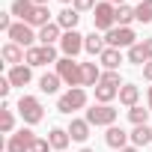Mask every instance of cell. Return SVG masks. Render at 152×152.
Segmentation results:
<instances>
[{
    "instance_id": "603a6c76",
    "label": "cell",
    "mask_w": 152,
    "mask_h": 152,
    "mask_svg": "<svg viewBox=\"0 0 152 152\" xmlns=\"http://www.w3.org/2000/svg\"><path fill=\"white\" fill-rule=\"evenodd\" d=\"M0 131H3V134L15 131V113H12V104L6 99H3V107H0Z\"/></svg>"
},
{
    "instance_id": "7a4b0ae2",
    "label": "cell",
    "mask_w": 152,
    "mask_h": 152,
    "mask_svg": "<svg viewBox=\"0 0 152 152\" xmlns=\"http://www.w3.org/2000/svg\"><path fill=\"white\" fill-rule=\"evenodd\" d=\"M54 66H57L54 72L60 75V81H63L69 90H72V87H81V63H75L72 57H60Z\"/></svg>"
},
{
    "instance_id": "1f68e13d",
    "label": "cell",
    "mask_w": 152,
    "mask_h": 152,
    "mask_svg": "<svg viewBox=\"0 0 152 152\" xmlns=\"http://www.w3.org/2000/svg\"><path fill=\"white\" fill-rule=\"evenodd\" d=\"M75 9H78V12H93L99 3H96V0H75V3H72Z\"/></svg>"
},
{
    "instance_id": "4dcf8cb0",
    "label": "cell",
    "mask_w": 152,
    "mask_h": 152,
    "mask_svg": "<svg viewBox=\"0 0 152 152\" xmlns=\"http://www.w3.org/2000/svg\"><path fill=\"white\" fill-rule=\"evenodd\" d=\"M99 84H107V87H116V90H119V87H122V78H119V72H104Z\"/></svg>"
},
{
    "instance_id": "9a60e30c",
    "label": "cell",
    "mask_w": 152,
    "mask_h": 152,
    "mask_svg": "<svg viewBox=\"0 0 152 152\" xmlns=\"http://www.w3.org/2000/svg\"><path fill=\"white\" fill-rule=\"evenodd\" d=\"M36 9H39V6L33 3V0H12V6H9V12H12L18 21H30Z\"/></svg>"
},
{
    "instance_id": "b9f144b4",
    "label": "cell",
    "mask_w": 152,
    "mask_h": 152,
    "mask_svg": "<svg viewBox=\"0 0 152 152\" xmlns=\"http://www.w3.org/2000/svg\"><path fill=\"white\" fill-rule=\"evenodd\" d=\"M60 3H66V6H69V3H75V0H60Z\"/></svg>"
},
{
    "instance_id": "4316f807",
    "label": "cell",
    "mask_w": 152,
    "mask_h": 152,
    "mask_svg": "<svg viewBox=\"0 0 152 152\" xmlns=\"http://www.w3.org/2000/svg\"><path fill=\"white\" fill-rule=\"evenodd\" d=\"M131 21H137V15H134V6H128V3L116 6V24H119V27H131Z\"/></svg>"
},
{
    "instance_id": "d4e9b609",
    "label": "cell",
    "mask_w": 152,
    "mask_h": 152,
    "mask_svg": "<svg viewBox=\"0 0 152 152\" xmlns=\"http://www.w3.org/2000/svg\"><path fill=\"white\" fill-rule=\"evenodd\" d=\"M60 84H63V81H60V75H57V72H45L42 78H39V90L48 93V96H54V93L60 90Z\"/></svg>"
},
{
    "instance_id": "cb8c5ba5",
    "label": "cell",
    "mask_w": 152,
    "mask_h": 152,
    "mask_svg": "<svg viewBox=\"0 0 152 152\" xmlns=\"http://www.w3.org/2000/svg\"><path fill=\"white\" fill-rule=\"evenodd\" d=\"M131 143L140 149V146H149L152 143V125H134L131 128Z\"/></svg>"
},
{
    "instance_id": "484cf974",
    "label": "cell",
    "mask_w": 152,
    "mask_h": 152,
    "mask_svg": "<svg viewBox=\"0 0 152 152\" xmlns=\"http://www.w3.org/2000/svg\"><path fill=\"white\" fill-rule=\"evenodd\" d=\"M113 99H119V90L116 87H107V84H99L96 87V102L99 104H110Z\"/></svg>"
},
{
    "instance_id": "7c38bea8",
    "label": "cell",
    "mask_w": 152,
    "mask_h": 152,
    "mask_svg": "<svg viewBox=\"0 0 152 152\" xmlns=\"http://www.w3.org/2000/svg\"><path fill=\"white\" fill-rule=\"evenodd\" d=\"M102 69H99V63H81V87H99V81H102Z\"/></svg>"
},
{
    "instance_id": "8d00e7d4",
    "label": "cell",
    "mask_w": 152,
    "mask_h": 152,
    "mask_svg": "<svg viewBox=\"0 0 152 152\" xmlns=\"http://www.w3.org/2000/svg\"><path fill=\"white\" fill-rule=\"evenodd\" d=\"M143 48H146V54H149V60H152V36H149V39H143Z\"/></svg>"
},
{
    "instance_id": "7bdbcfd3",
    "label": "cell",
    "mask_w": 152,
    "mask_h": 152,
    "mask_svg": "<svg viewBox=\"0 0 152 152\" xmlns=\"http://www.w3.org/2000/svg\"><path fill=\"white\" fill-rule=\"evenodd\" d=\"M81 152H96V149H87V146H84V149H81Z\"/></svg>"
},
{
    "instance_id": "83f0119b",
    "label": "cell",
    "mask_w": 152,
    "mask_h": 152,
    "mask_svg": "<svg viewBox=\"0 0 152 152\" xmlns=\"http://www.w3.org/2000/svg\"><path fill=\"white\" fill-rule=\"evenodd\" d=\"M149 107H140V104H134V107H128V119H131V125H149Z\"/></svg>"
},
{
    "instance_id": "d6986e66",
    "label": "cell",
    "mask_w": 152,
    "mask_h": 152,
    "mask_svg": "<svg viewBox=\"0 0 152 152\" xmlns=\"http://www.w3.org/2000/svg\"><path fill=\"white\" fill-rule=\"evenodd\" d=\"M90 128H93V125H90L87 119H72V122H69V137L78 140V143H84V140L90 137Z\"/></svg>"
},
{
    "instance_id": "5bb4252c",
    "label": "cell",
    "mask_w": 152,
    "mask_h": 152,
    "mask_svg": "<svg viewBox=\"0 0 152 152\" xmlns=\"http://www.w3.org/2000/svg\"><path fill=\"white\" fill-rule=\"evenodd\" d=\"M6 78L12 81V87H27V84L33 81V69H30L27 63H21V66H12Z\"/></svg>"
},
{
    "instance_id": "2e32d148",
    "label": "cell",
    "mask_w": 152,
    "mask_h": 152,
    "mask_svg": "<svg viewBox=\"0 0 152 152\" xmlns=\"http://www.w3.org/2000/svg\"><path fill=\"white\" fill-rule=\"evenodd\" d=\"M78 21H81V12L75 9V6H66L63 12H57V24L63 27V33L75 30V27H78Z\"/></svg>"
},
{
    "instance_id": "5b68a950",
    "label": "cell",
    "mask_w": 152,
    "mask_h": 152,
    "mask_svg": "<svg viewBox=\"0 0 152 152\" xmlns=\"http://www.w3.org/2000/svg\"><path fill=\"white\" fill-rule=\"evenodd\" d=\"M113 24H116V6L107 3V0H102V3L93 9V27L107 33V30H113Z\"/></svg>"
},
{
    "instance_id": "60d3db41",
    "label": "cell",
    "mask_w": 152,
    "mask_h": 152,
    "mask_svg": "<svg viewBox=\"0 0 152 152\" xmlns=\"http://www.w3.org/2000/svg\"><path fill=\"white\" fill-rule=\"evenodd\" d=\"M33 3H36V6H48V0H33Z\"/></svg>"
},
{
    "instance_id": "52a82bcc",
    "label": "cell",
    "mask_w": 152,
    "mask_h": 152,
    "mask_svg": "<svg viewBox=\"0 0 152 152\" xmlns=\"http://www.w3.org/2000/svg\"><path fill=\"white\" fill-rule=\"evenodd\" d=\"M104 45L107 48H134L137 45V36L131 27H113L104 33Z\"/></svg>"
},
{
    "instance_id": "277c9868",
    "label": "cell",
    "mask_w": 152,
    "mask_h": 152,
    "mask_svg": "<svg viewBox=\"0 0 152 152\" xmlns=\"http://www.w3.org/2000/svg\"><path fill=\"white\" fill-rule=\"evenodd\" d=\"M18 113H21V119H24L27 125H36V122H42L45 107H42V102H39L36 96H21V99H18Z\"/></svg>"
},
{
    "instance_id": "f546056e",
    "label": "cell",
    "mask_w": 152,
    "mask_h": 152,
    "mask_svg": "<svg viewBox=\"0 0 152 152\" xmlns=\"http://www.w3.org/2000/svg\"><path fill=\"white\" fill-rule=\"evenodd\" d=\"M134 15H137L140 24H152V0H140L134 6Z\"/></svg>"
},
{
    "instance_id": "8992f818",
    "label": "cell",
    "mask_w": 152,
    "mask_h": 152,
    "mask_svg": "<svg viewBox=\"0 0 152 152\" xmlns=\"http://www.w3.org/2000/svg\"><path fill=\"white\" fill-rule=\"evenodd\" d=\"M116 116H119V113H116L110 104H93V107L87 110V116H84V119H87L90 125H96V128H99V125L110 128V125H116Z\"/></svg>"
},
{
    "instance_id": "6da1fadb",
    "label": "cell",
    "mask_w": 152,
    "mask_h": 152,
    "mask_svg": "<svg viewBox=\"0 0 152 152\" xmlns=\"http://www.w3.org/2000/svg\"><path fill=\"white\" fill-rule=\"evenodd\" d=\"M84 107H87V90L84 87H72L57 99V110L66 116H72L75 110H84Z\"/></svg>"
},
{
    "instance_id": "4fadbf2b",
    "label": "cell",
    "mask_w": 152,
    "mask_h": 152,
    "mask_svg": "<svg viewBox=\"0 0 152 152\" xmlns=\"http://www.w3.org/2000/svg\"><path fill=\"white\" fill-rule=\"evenodd\" d=\"M0 57H3V60L9 63V69H12V66H21V63H24L27 51H24L21 45H15V42H6L3 48H0Z\"/></svg>"
},
{
    "instance_id": "44dd1931",
    "label": "cell",
    "mask_w": 152,
    "mask_h": 152,
    "mask_svg": "<svg viewBox=\"0 0 152 152\" xmlns=\"http://www.w3.org/2000/svg\"><path fill=\"white\" fill-rule=\"evenodd\" d=\"M99 60H102L104 72H119V63H122V54H119V48H104V54H102Z\"/></svg>"
},
{
    "instance_id": "836d02e7",
    "label": "cell",
    "mask_w": 152,
    "mask_h": 152,
    "mask_svg": "<svg viewBox=\"0 0 152 152\" xmlns=\"http://www.w3.org/2000/svg\"><path fill=\"white\" fill-rule=\"evenodd\" d=\"M9 93H12V81L9 78H0V96L9 99Z\"/></svg>"
},
{
    "instance_id": "d6a6232c",
    "label": "cell",
    "mask_w": 152,
    "mask_h": 152,
    "mask_svg": "<svg viewBox=\"0 0 152 152\" xmlns=\"http://www.w3.org/2000/svg\"><path fill=\"white\" fill-rule=\"evenodd\" d=\"M30 152H51V143L45 137H36V143L30 146Z\"/></svg>"
},
{
    "instance_id": "ab89813d",
    "label": "cell",
    "mask_w": 152,
    "mask_h": 152,
    "mask_svg": "<svg viewBox=\"0 0 152 152\" xmlns=\"http://www.w3.org/2000/svg\"><path fill=\"white\" fill-rule=\"evenodd\" d=\"M107 3H113V6H122V3H125V0H107Z\"/></svg>"
},
{
    "instance_id": "ba28073f",
    "label": "cell",
    "mask_w": 152,
    "mask_h": 152,
    "mask_svg": "<svg viewBox=\"0 0 152 152\" xmlns=\"http://www.w3.org/2000/svg\"><path fill=\"white\" fill-rule=\"evenodd\" d=\"M24 63L33 69V66H48V63H57V48L54 45H33L27 48V57Z\"/></svg>"
},
{
    "instance_id": "f1b7e54d",
    "label": "cell",
    "mask_w": 152,
    "mask_h": 152,
    "mask_svg": "<svg viewBox=\"0 0 152 152\" xmlns=\"http://www.w3.org/2000/svg\"><path fill=\"white\" fill-rule=\"evenodd\" d=\"M128 63H134V66H146L149 63V54H146L143 42H137L134 48H128Z\"/></svg>"
},
{
    "instance_id": "ac0fdd59",
    "label": "cell",
    "mask_w": 152,
    "mask_h": 152,
    "mask_svg": "<svg viewBox=\"0 0 152 152\" xmlns=\"http://www.w3.org/2000/svg\"><path fill=\"white\" fill-rule=\"evenodd\" d=\"M69 128H60V125H54L51 131H48V143H51V149H57V152H63L66 146H69Z\"/></svg>"
},
{
    "instance_id": "9c48e42d",
    "label": "cell",
    "mask_w": 152,
    "mask_h": 152,
    "mask_svg": "<svg viewBox=\"0 0 152 152\" xmlns=\"http://www.w3.org/2000/svg\"><path fill=\"white\" fill-rule=\"evenodd\" d=\"M36 143V134L30 128H18L9 140H6V152H30V146Z\"/></svg>"
},
{
    "instance_id": "8fae6325",
    "label": "cell",
    "mask_w": 152,
    "mask_h": 152,
    "mask_svg": "<svg viewBox=\"0 0 152 152\" xmlns=\"http://www.w3.org/2000/svg\"><path fill=\"white\" fill-rule=\"evenodd\" d=\"M128 140H131V131H125L122 125H110V128L104 131V143H107L110 149H125Z\"/></svg>"
},
{
    "instance_id": "ffe728a7",
    "label": "cell",
    "mask_w": 152,
    "mask_h": 152,
    "mask_svg": "<svg viewBox=\"0 0 152 152\" xmlns=\"http://www.w3.org/2000/svg\"><path fill=\"white\" fill-rule=\"evenodd\" d=\"M104 48H107V45H104V36H99L96 30L84 39V51H87V54H93V57H102V54H104Z\"/></svg>"
},
{
    "instance_id": "30bf717a",
    "label": "cell",
    "mask_w": 152,
    "mask_h": 152,
    "mask_svg": "<svg viewBox=\"0 0 152 152\" xmlns=\"http://www.w3.org/2000/svg\"><path fill=\"white\" fill-rule=\"evenodd\" d=\"M84 39L87 36H81L78 30H69V33H63V39H60V51H63V57H78L81 51H84Z\"/></svg>"
},
{
    "instance_id": "3957f363",
    "label": "cell",
    "mask_w": 152,
    "mask_h": 152,
    "mask_svg": "<svg viewBox=\"0 0 152 152\" xmlns=\"http://www.w3.org/2000/svg\"><path fill=\"white\" fill-rule=\"evenodd\" d=\"M6 36H9V42L21 45L24 51H27V48H33V45L39 42V30H33L27 21H15V24L9 27V33H6Z\"/></svg>"
},
{
    "instance_id": "e575fe53",
    "label": "cell",
    "mask_w": 152,
    "mask_h": 152,
    "mask_svg": "<svg viewBox=\"0 0 152 152\" xmlns=\"http://www.w3.org/2000/svg\"><path fill=\"white\" fill-rule=\"evenodd\" d=\"M12 24H15V21H12V12H3V15H0V30H6V33H9Z\"/></svg>"
},
{
    "instance_id": "d590c367",
    "label": "cell",
    "mask_w": 152,
    "mask_h": 152,
    "mask_svg": "<svg viewBox=\"0 0 152 152\" xmlns=\"http://www.w3.org/2000/svg\"><path fill=\"white\" fill-rule=\"evenodd\" d=\"M143 78H146V81H149V84H152V60H149V63H146V66H143Z\"/></svg>"
},
{
    "instance_id": "74e56055",
    "label": "cell",
    "mask_w": 152,
    "mask_h": 152,
    "mask_svg": "<svg viewBox=\"0 0 152 152\" xmlns=\"http://www.w3.org/2000/svg\"><path fill=\"white\" fill-rule=\"evenodd\" d=\"M146 102H149V110H152V87L146 90Z\"/></svg>"
},
{
    "instance_id": "e0dca14e",
    "label": "cell",
    "mask_w": 152,
    "mask_h": 152,
    "mask_svg": "<svg viewBox=\"0 0 152 152\" xmlns=\"http://www.w3.org/2000/svg\"><path fill=\"white\" fill-rule=\"evenodd\" d=\"M63 39V27L57 24V21H51V24H45L42 30H39V45H54V42H60Z\"/></svg>"
},
{
    "instance_id": "7402d4cb",
    "label": "cell",
    "mask_w": 152,
    "mask_h": 152,
    "mask_svg": "<svg viewBox=\"0 0 152 152\" xmlns=\"http://www.w3.org/2000/svg\"><path fill=\"white\" fill-rule=\"evenodd\" d=\"M119 102H122L125 107H134V104L140 102V87H137V84H122V87H119Z\"/></svg>"
},
{
    "instance_id": "f35d334b",
    "label": "cell",
    "mask_w": 152,
    "mask_h": 152,
    "mask_svg": "<svg viewBox=\"0 0 152 152\" xmlns=\"http://www.w3.org/2000/svg\"><path fill=\"white\" fill-rule=\"evenodd\" d=\"M119 152H140L137 146H125V149H119Z\"/></svg>"
}]
</instances>
